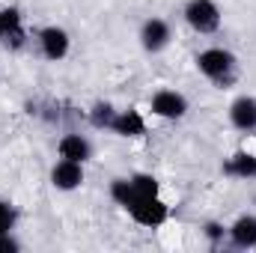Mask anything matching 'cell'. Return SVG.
<instances>
[{
    "mask_svg": "<svg viewBox=\"0 0 256 253\" xmlns=\"http://www.w3.org/2000/svg\"><path fill=\"white\" fill-rule=\"evenodd\" d=\"M128 214H131L137 224H143V226H161V224L167 220L170 208H167V202H164L158 194H140V196L128 206Z\"/></svg>",
    "mask_w": 256,
    "mask_h": 253,
    "instance_id": "7a4b0ae2",
    "label": "cell"
},
{
    "mask_svg": "<svg viewBox=\"0 0 256 253\" xmlns=\"http://www.w3.org/2000/svg\"><path fill=\"white\" fill-rule=\"evenodd\" d=\"M114 116H116V110H114L110 104H96L92 114H90V120H92V126L96 128H110Z\"/></svg>",
    "mask_w": 256,
    "mask_h": 253,
    "instance_id": "5bb4252c",
    "label": "cell"
},
{
    "mask_svg": "<svg viewBox=\"0 0 256 253\" xmlns=\"http://www.w3.org/2000/svg\"><path fill=\"white\" fill-rule=\"evenodd\" d=\"M230 122L238 131H254L256 128V98L254 96H242L230 104Z\"/></svg>",
    "mask_w": 256,
    "mask_h": 253,
    "instance_id": "ba28073f",
    "label": "cell"
},
{
    "mask_svg": "<svg viewBox=\"0 0 256 253\" xmlns=\"http://www.w3.org/2000/svg\"><path fill=\"white\" fill-rule=\"evenodd\" d=\"M18 248H21V244H18L9 232H3V236H0V253H15Z\"/></svg>",
    "mask_w": 256,
    "mask_h": 253,
    "instance_id": "e0dca14e",
    "label": "cell"
},
{
    "mask_svg": "<svg viewBox=\"0 0 256 253\" xmlns=\"http://www.w3.org/2000/svg\"><path fill=\"white\" fill-rule=\"evenodd\" d=\"M110 196H114V200H116L122 208H128V206H131V202H134L140 194L134 190L131 179H114V182H110Z\"/></svg>",
    "mask_w": 256,
    "mask_h": 253,
    "instance_id": "4fadbf2b",
    "label": "cell"
},
{
    "mask_svg": "<svg viewBox=\"0 0 256 253\" xmlns=\"http://www.w3.org/2000/svg\"><path fill=\"white\" fill-rule=\"evenodd\" d=\"M185 21L196 33H214L220 27V9H218L214 0H188Z\"/></svg>",
    "mask_w": 256,
    "mask_h": 253,
    "instance_id": "3957f363",
    "label": "cell"
},
{
    "mask_svg": "<svg viewBox=\"0 0 256 253\" xmlns=\"http://www.w3.org/2000/svg\"><path fill=\"white\" fill-rule=\"evenodd\" d=\"M152 114L161 120H182L188 114V98L176 90H158L152 96Z\"/></svg>",
    "mask_w": 256,
    "mask_h": 253,
    "instance_id": "277c9868",
    "label": "cell"
},
{
    "mask_svg": "<svg viewBox=\"0 0 256 253\" xmlns=\"http://www.w3.org/2000/svg\"><path fill=\"white\" fill-rule=\"evenodd\" d=\"M51 185L57 190H74L84 185V164H78V161H57L54 164V170H51Z\"/></svg>",
    "mask_w": 256,
    "mask_h": 253,
    "instance_id": "5b68a950",
    "label": "cell"
},
{
    "mask_svg": "<svg viewBox=\"0 0 256 253\" xmlns=\"http://www.w3.org/2000/svg\"><path fill=\"white\" fill-rule=\"evenodd\" d=\"M12 226H15V208H12L6 200H0V236L9 232Z\"/></svg>",
    "mask_w": 256,
    "mask_h": 253,
    "instance_id": "2e32d148",
    "label": "cell"
},
{
    "mask_svg": "<svg viewBox=\"0 0 256 253\" xmlns=\"http://www.w3.org/2000/svg\"><path fill=\"white\" fill-rule=\"evenodd\" d=\"M224 173L232 176V179H256V155H250V152H236L224 164Z\"/></svg>",
    "mask_w": 256,
    "mask_h": 253,
    "instance_id": "7c38bea8",
    "label": "cell"
},
{
    "mask_svg": "<svg viewBox=\"0 0 256 253\" xmlns=\"http://www.w3.org/2000/svg\"><path fill=\"white\" fill-rule=\"evenodd\" d=\"M6 30H9V27H6V12L0 9V39H6Z\"/></svg>",
    "mask_w": 256,
    "mask_h": 253,
    "instance_id": "d6986e66",
    "label": "cell"
},
{
    "mask_svg": "<svg viewBox=\"0 0 256 253\" xmlns=\"http://www.w3.org/2000/svg\"><path fill=\"white\" fill-rule=\"evenodd\" d=\"M131 185H134L137 194H158V179L149 176V173H137V176H131Z\"/></svg>",
    "mask_w": 256,
    "mask_h": 253,
    "instance_id": "9a60e30c",
    "label": "cell"
},
{
    "mask_svg": "<svg viewBox=\"0 0 256 253\" xmlns=\"http://www.w3.org/2000/svg\"><path fill=\"white\" fill-rule=\"evenodd\" d=\"M110 131H116L120 137H140V134H146V122L137 110H122V114L114 116Z\"/></svg>",
    "mask_w": 256,
    "mask_h": 253,
    "instance_id": "30bf717a",
    "label": "cell"
},
{
    "mask_svg": "<svg viewBox=\"0 0 256 253\" xmlns=\"http://www.w3.org/2000/svg\"><path fill=\"white\" fill-rule=\"evenodd\" d=\"M206 232H208V238H214V242H218V238H220V232H224V226H218V224H208V226H206Z\"/></svg>",
    "mask_w": 256,
    "mask_h": 253,
    "instance_id": "ac0fdd59",
    "label": "cell"
},
{
    "mask_svg": "<svg viewBox=\"0 0 256 253\" xmlns=\"http://www.w3.org/2000/svg\"><path fill=\"white\" fill-rule=\"evenodd\" d=\"M39 42H42V54L48 57V60H63L66 54H68V33H66L63 27H45L42 33H39Z\"/></svg>",
    "mask_w": 256,
    "mask_h": 253,
    "instance_id": "52a82bcc",
    "label": "cell"
},
{
    "mask_svg": "<svg viewBox=\"0 0 256 253\" xmlns=\"http://www.w3.org/2000/svg\"><path fill=\"white\" fill-rule=\"evenodd\" d=\"M196 66L208 80H214L220 86L232 84V78H236V57L224 48H206L202 54H196Z\"/></svg>",
    "mask_w": 256,
    "mask_h": 253,
    "instance_id": "6da1fadb",
    "label": "cell"
},
{
    "mask_svg": "<svg viewBox=\"0 0 256 253\" xmlns=\"http://www.w3.org/2000/svg\"><path fill=\"white\" fill-rule=\"evenodd\" d=\"M230 236L236 248H256V214H242L230 226Z\"/></svg>",
    "mask_w": 256,
    "mask_h": 253,
    "instance_id": "8fae6325",
    "label": "cell"
},
{
    "mask_svg": "<svg viewBox=\"0 0 256 253\" xmlns=\"http://www.w3.org/2000/svg\"><path fill=\"white\" fill-rule=\"evenodd\" d=\"M90 155H92V146H90L86 137H80V134H66L63 140H60V158H68V161L84 164V161H90Z\"/></svg>",
    "mask_w": 256,
    "mask_h": 253,
    "instance_id": "9c48e42d",
    "label": "cell"
},
{
    "mask_svg": "<svg viewBox=\"0 0 256 253\" xmlns=\"http://www.w3.org/2000/svg\"><path fill=\"white\" fill-rule=\"evenodd\" d=\"M167 42H170V27H167V21H161V18L143 21V27H140V45H143L149 54L164 51Z\"/></svg>",
    "mask_w": 256,
    "mask_h": 253,
    "instance_id": "8992f818",
    "label": "cell"
}]
</instances>
